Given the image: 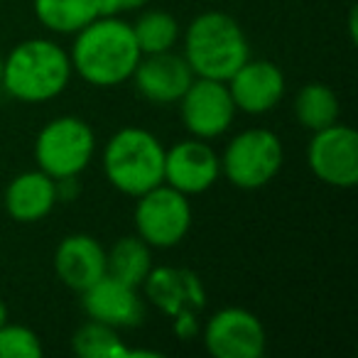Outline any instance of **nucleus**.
I'll return each mask as SVG.
<instances>
[{
  "label": "nucleus",
  "instance_id": "obj_6",
  "mask_svg": "<svg viewBox=\"0 0 358 358\" xmlns=\"http://www.w3.org/2000/svg\"><path fill=\"white\" fill-rule=\"evenodd\" d=\"M221 174L238 189L253 192L270 185L282 169L285 150L268 128H248L231 138L221 155Z\"/></svg>",
  "mask_w": 358,
  "mask_h": 358
},
{
  "label": "nucleus",
  "instance_id": "obj_2",
  "mask_svg": "<svg viewBox=\"0 0 358 358\" xmlns=\"http://www.w3.org/2000/svg\"><path fill=\"white\" fill-rule=\"evenodd\" d=\"M74 74L69 52L52 40H25L10 50L3 64V86L15 101L45 103L69 86Z\"/></svg>",
  "mask_w": 358,
  "mask_h": 358
},
{
  "label": "nucleus",
  "instance_id": "obj_4",
  "mask_svg": "<svg viewBox=\"0 0 358 358\" xmlns=\"http://www.w3.org/2000/svg\"><path fill=\"white\" fill-rule=\"evenodd\" d=\"M106 179L128 196H140L164 182V148L150 130L120 128L103 150Z\"/></svg>",
  "mask_w": 358,
  "mask_h": 358
},
{
  "label": "nucleus",
  "instance_id": "obj_18",
  "mask_svg": "<svg viewBox=\"0 0 358 358\" xmlns=\"http://www.w3.org/2000/svg\"><path fill=\"white\" fill-rule=\"evenodd\" d=\"M150 270H152V253L140 236L118 238L110 245V250H106V275L130 287H143Z\"/></svg>",
  "mask_w": 358,
  "mask_h": 358
},
{
  "label": "nucleus",
  "instance_id": "obj_20",
  "mask_svg": "<svg viewBox=\"0 0 358 358\" xmlns=\"http://www.w3.org/2000/svg\"><path fill=\"white\" fill-rule=\"evenodd\" d=\"M341 106H338V96L331 86L319 84V81H309L294 96V115L307 130H322L329 128L338 120Z\"/></svg>",
  "mask_w": 358,
  "mask_h": 358
},
{
  "label": "nucleus",
  "instance_id": "obj_14",
  "mask_svg": "<svg viewBox=\"0 0 358 358\" xmlns=\"http://www.w3.org/2000/svg\"><path fill=\"white\" fill-rule=\"evenodd\" d=\"M236 110L263 115L273 110L285 96V74L270 59H245L226 81Z\"/></svg>",
  "mask_w": 358,
  "mask_h": 358
},
{
  "label": "nucleus",
  "instance_id": "obj_21",
  "mask_svg": "<svg viewBox=\"0 0 358 358\" xmlns=\"http://www.w3.org/2000/svg\"><path fill=\"white\" fill-rule=\"evenodd\" d=\"M133 35L143 55H157V52H169L179 42V22L174 15L164 10H148L135 20Z\"/></svg>",
  "mask_w": 358,
  "mask_h": 358
},
{
  "label": "nucleus",
  "instance_id": "obj_13",
  "mask_svg": "<svg viewBox=\"0 0 358 358\" xmlns=\"http://www.w3.org/2000/svg\"><path fill=\"white\" fill-rule=\"evenodd\" d=\"M133 84L145 101L157 106L177 103L189 84L194 81V71L187 64L182 55L157 52V55H143L133 71Z\"/></svg>",
  "mask_w": 358,
  "mask_h": 358
},
{
  "label": "nucleus",
  "instance_id": "obj_5",
  "mask_svg": "<svg viewBox=\"0 0 358 358\" xmlns=\"http://www.w3.org/2000/svg\"><path fill=\"white\" fill-rule=\"evenodd\" d=\"M96 152V133L79 115H59L37 133L35 162L37 169L52 179L79 177L91 164Z\"/></svg>",
  "mask_w": 358,
  "mask_h": 358
},
{
  "label": "nucleus",
  "instance_id": "obj_24",
  "mask_svg": "<svg viewBox=\"0 0 358 358\" xmlns=\"http://www.w3.org/2000/svg\"><path fill=\"white\" fill-rule=\"evenodd\" d=\"M150 0H99L101 15H120V13L138 10V8L148 6Z\"/></svg>",
  "mask_w": 358,
  "mask_h": 358
},
{
  "label": "nucleus",
  "instance_id": "obj_23",
  "mask_svg": "<svg viewBox=\"0 0 358 358\" xmlns=\"http://www.w3.org/2000/svg\"><path fill=\"white\" fill-rule=\"evenodd\" d=\"M42 341L30 327L6 322L0 327V358H40Z\"/></svg>",
  "mask_w": 358,
  "mask_h": 358
},
{
  "label": "nucleus",
  "instance_id": "obj_11",
  "mask_svg": "<svg viewBox=\"0 0 358 358\" xmlns=\"http://www.w3.org/2000/svg\"><path fill=\"white\" fill-rule=\"evenodd\" d=\"M221 177V159L206 140H179L164 150V185L182 194L209 192Z\"/></svg>",
  "mask_w": 358,
  "mask_h": 358
},
{
  "label": "nucleus",
  "instance_id": "obj_17",
  "mask_svg": "<svg viewBox=\"0 0 358 358\" xmlns=\"http://www.w3.org/2000/svg\"><path fill=\"white\" fill-rule=\"evenodd\" d=\"M6 211L20 224H35L52 214V209L59 201L57 194V179H52L42 169L20 172L10 179L6 187Z\"/></svg>",
  "mask_w": 358,
  "mask_h": 358
},
{
  "label": "nucleus",
  "instance_id": "obj_3",
  "mask_svg": "<svg viewBox=\"0 0 358 358\" xmlns=\"http://www.w3.org/2000/svg\"><path fill=\"white\" fill-rule=\"evenodd\" d=\"M187 64L201 79L229 81L231 74L250 59L248 37L231 15L209 10L196 15L185 32Z\"/></svg>",
  "mask_w": 358,
  "mask_h": 358
},
{
  "label": "nucleus",
  "instance_id": "obj_15",
  "mask_svg": "<svg viewBox=\"0 0 358 358\" xmlns=\"http://www.w3.org/2000/svg\"><path fill=\"white\" fill-rule=\"evenodd\" d=\"M81 307L89 319L113 329H133L145 319V304L138 287H130L110 275H103L99 282L81 292Z\"/></svg>",
  "mask_w": 358,
  "mask_h": 358
},
{
  "label": "nucleus",
  "instance_id": "obj_26",
  "mask_svg": "<svg viewBox=\"0 0 358 358\" xmlns=\"http://www.w3.org/2000/svg\"><path fill=\"white\" fill-rule=\"evenodd\" d=\"M3 64H6V57L0 55V86H3Z\"/></svg>",
  "mask_w": 358,
  "mask_h": 358
},
{
  "label": "nucleus",
  "instance_id": "obj_16",
  "mask_svg": "<svg viewBox=\"0 0 358 358\" xmlns=\"http://www.w3.org/2000/svg\"><path fill=\"white\" fill-rule=\"evenodd\" d=\"M55 273L74 292H84L106 275V248L89 234H71L55 250Z\"/></svg>",
  "mask_w": 358,
  "mask_h": 358
},
{
  "label": "nucleus",
  "instance_id": "obj_10",
  "mask_svg": "<svg viewBox=\"0 0 358 358\" xmlns=\"http://www.w3.org/2000/svg\"><path fill=\"white\" fill-rule=\"evenodd\" d=\"M201 338L214 358H260L268 343L263 322L243 307L219 309L204 324Z\"/></svg>",
  "mask_w": 358,
  "mask_h": 358
},
{
  "label": "nucleus",
  "instance_id": "obj_8",
  "mask_svg": "<svg viewBox=\"0 0 358 358\" xmlns=\"http://www.w3.org/2000/svg\"><path fill=\"white\" fill-rule=\"evenodd\" d=\"M307 164L327 187L353 189L358 185V133L341 123L314 130L307 148Z\"/></svg>",
  "mask_w": 358,
  "mask_h": 358
},
{
  "label": "nucleus",
  "instance_id": "obj_7",
  "mask_svg": "<svg viewBox=\"0 0 358 358\" xmlns=\"http://www.w3.org/2000/svg\"><path fill=\"white\" fill-rule=\"evenodd\" d=\"M135 199V231L150 248H174L187 238L194 219L189 196L162 182Z\"/></svg>",
  "mask_w": 358,
  "mask_h": 358
},
{
  "label": "nucleus",
  "instance_id": "obj_19",
  "mask_svg": "<svg viewBox=\"0 0 358 358\" xmlns=\"http://www.w3.org/2000/svg\"><path fill=\"white\" fill-rule=\"evenodd\" d=\"M35 17L52 32L76 35L101 15L99 0H32Z\"/></svg>",
  "mask_w": 358,
  "mask_h": 358
},
{
  "label": "nucleus",
  "instance_id": "obj_9",
  "mask_svg": "<svg viewBox=\"0 0 358 358\" xmlns=\"http://www.w3.org/2000/svg\"><path fill=\"white\" fill-rule=\"evenodd\" d=\"M177 103L185 128L199 140H214L224 135L236 118V103L226 81L194 76Z\"/></svg>",
  "mask_w": 358,
  "mask_h": 358
},
{
  "label": "nucleus",
  "instance_id": "obj_25",
  "mask_svg": "<svg viewBox=\"0 0 358 358\" xmlns=\"http://www.w3.org/2000/svg\"><path fill=\"white\" fill-rule=\"evenodd\" d=\"M6 322H8V307H6V302L0 299V327H3Z\"/></svg>",
  "mask_w": 358,
  "mask_h": 358
},
{
  "label": "nucleus",
  "instance_id": "obj_1",
  "mask_svg": "<svg viewBox=\"0 0 358 358\" xmlns=\"http://www.w3.org/2000/svg\"><path fill=\"white\" fill-rule=\"evenodd\" d=\"M140 52L133 27L118 15H99L76 32L69 59L71 69L91 86L113 89L133 76Z\"/></svg>",
  "mask_w": 358,
  "mask_h": 358
},
{
  "label": "nucleus",
  "instance_id": "obj_22",
  "mask_svg": "<svg viewBox=\"0 0 358 358\" xmlns=\"http://www.w3.org/2000/svg\"><path fill=\"white\" fill-rule=\"evenodd\" d=\"M74 353L81 358H130V348L118 336V329L89 319L71 338Z\"/></svg>",
  "mask_w": 358,
  "mask_h": 358
},
{
  "label": "nucleus",
  "instance_id": "obj_12",
  "mask_svg": "<svg viewBox=\"0 0 358 358\" xmlns=\"http://www.w3.org/2000/svg\"><path fill=\"white\" fill-rule=\"evenodd\" d=\"M143 289L145 297L169 319L199 314L206 304V289L201 285V278L189 268H172V265L155 268L152 265Z\"/></svg>",
  "mask_w": 358,
  "mask_h": 358
}]
</instances>
